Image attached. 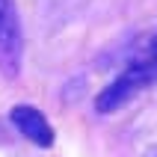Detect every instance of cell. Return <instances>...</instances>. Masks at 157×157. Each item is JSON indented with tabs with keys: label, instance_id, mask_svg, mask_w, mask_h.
Listing matches in <instances>:
<instances>
[{
	"label": "cell",
	"instance_id": "cell-1",
	"mask_svg": "<svg viewBox=\"0 0 157 157\" xmlns=\"http://www.w3.org/2000/svg\"><path fill=\"white\" fill-rule=\"evenodd\" d=\"M151 83H154V74H151L136 56H128L124 68L95 95V113H101V116L119 113L128 101H133V98L140 95L142 89H148Z\"/></svg>",
	"mask_w": 157,
	"mask_h": 157
},
{
	"label": "cell",
	"instance_id": "cell-2",
	"mask_svg": "<svg viewBox=\"0 0 157 157\" xmlns=\"http://www.w3.org/2000/svg\"><path fill=\"white\" fill-rule=\"evenodd\" d=\"M24 62V30L15 0H0V71L3 77L21 74Z\"/></svg>",
	"mask_w": 157,
	"mask_h": 157
},
{
	"label": "cell",
	"instance_id": "cell-3",
	"mask_svg": "<svg viewBox=\"0 0 157 157\" xmlns=\"http://www.w3.org/2000/svg\"><path fill=\"white\" fill-rule=\"evenodd\" d=\"M9 122L27 142H33L39 148H51L56 142V131H53L51 119L33 104H15L9 110Z\"/></svg>",
	"mask_w": 157,
	"mask_h": 157
},
{
	"label": "cell",
	"instance_id": "cell-4",
	"mask_svg": "<svg viewBox=\"0 0 157 157\" xmlns=\"http://www.w3.org/2000/svg\"><path fill=\"white\" fill-rule=\"evenodd\" d=\"M133 56H136V59H140L142 65H145V68L154 74V80H157V30L148 36V39H145V44H142V48L133 53Z\"/></svg>",
	"mask_w": 157,
	"mask_h": 157
},
{
	"label": "cell",
	"instance_id": "cell-5",
	"mask_svg": "<svg viewBox=\"0 0 157 157\" xmlns=\"http://www.w3.org/2000/svg\"><path fill=\"white\" fill-rule=\"evenodd\" d=\"M142 157H157V145H151V148H145V154Z\"/></svg>",
	"mask_w": 157,
	"mask_h": 157
},
{
	"label": "cell",
	"instance_id": "cell-6",
	"mask_svg": "<svg viewBox=\"0 0 157 157\" xmlns=\"http://www.w3.org/2000/svg\"><path fill=\"white\" fill-rule=\"evenodd\" d=\"M6 142V128H3V122H0V145Z\"/></svg>",
	"mask_w": 157,
	"mask_h": 157
}]
</instances>
